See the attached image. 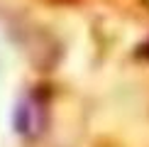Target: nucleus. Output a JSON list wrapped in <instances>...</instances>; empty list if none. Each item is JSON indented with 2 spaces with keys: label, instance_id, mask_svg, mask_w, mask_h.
<instances>
[{
  "label": "nucleus",
  "instance_id": "1",
  "mask_svg": "<svg viewBox=\"0 0 149 147\" xmlns=\"http://www.w3.org/2000/svg\"><path fill=\"white\" fill-rule=\"evenodd\" d=\"M15 125L20 135H27V137L39 135L42 127H44V108L34 98H24L15 113Z\"/></svg>",
  "mask_w": 149,
  "mask_h": 147
},
{
  "label": "nucleus",
  "instance_id": "2",
  "mask_svg": "<svg viewBox=\"0 0 149 147\" xmlns=\"http://www.w3.org/2000/svg\"><path fill=\"white\" fill-rule=\"evenodd\" d=\"M139 54H142L144 59H149V42H144V44L139 47Z\"/></svg>",
  "mask_w": 149,
  "mask_h": 147
}]
</instances>
